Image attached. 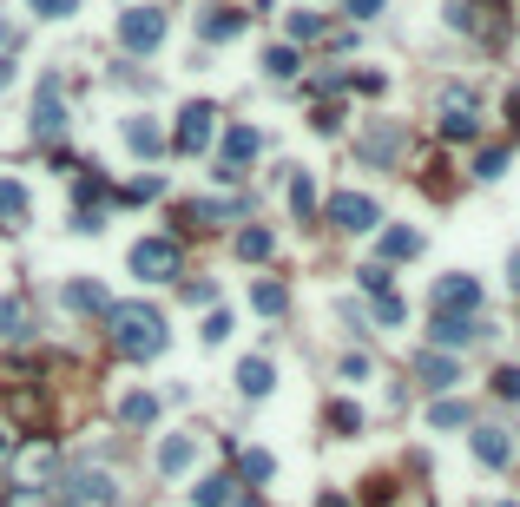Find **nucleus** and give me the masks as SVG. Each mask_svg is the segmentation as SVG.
Instances as JSON below:
<instances>
[{"label": "nucleus", "mask_w": 520, "mask_h": 507, "mask_svg": "<svg viewBox=\"0 0 520 507\" xmlns=\"http://www.w3.org/2000/svg\"><path fill=\"white\" fill-rule=\"evenodd\" d=\"M369 507H435L428 488H402V481H369Z\"/></svg>", "instance_id": "21"}, {"label": "nucleus", "mask_w": 520, "mask_h": 507, "mask_svg": "<svg viewBox=\"0 0 520 507\" xmlns=\"http://www.w3.org/2000/svg\"><path fill=\"white\" fill-rule=\"evenodd\" d=\"M53 468H60V455H53V442H27L20 448V475H53Z\"/></svg>", "instance_id": "29"}, {"label": "nucleus", "mask_w": 520, "mask_h": 507, "mask_svg": "<svg viewBox=\"0 0 520 507\" xmlns=\"http://www.w3.org/2000/svg\"><path fill=\"white\" fill-rule=\"evenodd\" d=\"M106 336H112V349H119V356H132V363L165 356V343H172L165 310H152V303H106Z\"/></svg>", "instance_id": "1"}, {"label": "nucleus", "mask_w": 520, "mask_h": 507, "mask_svg": "<svg viewBox=\"0 0 520 507\" xmlns=\"http://www.w3.org/2000/svg\"><path fill=\"white\" fill-rule=\"evenodd\" d=\"M494 396H501V402H520V369H514V363L494 369Z\"/></svg>", "instance_id": "40"}, {"label": "nucleus", "mask_w": 520, "mask_h": 507, "mask_svg": "<svg viewBox=\"0 0 520 507\" xmlns=\"http://www.w3.org/2000/svg\"><path fill=\"white\" fill-rule=\"evenodd\" d=\"M422 251V231H409V224H389L382 231V264H402V257Z\"/></svg>", "instance_id": "24"}, {"label": "nucleus", "mask_w": 520, "mask_h": 507, "mask_svg": "<svg viewBox=\"0 0 520 507\" xmlns=\"http://www.w3.org/2000/svg\"><path fill=\"white\" fill-rule=\"evenodd\" d=\"M507 126L520 132V86H507Z\"/></svg>", "instance_id": "49"}, {"label": "nucleus", "mask_w": 520, "mask_h": 507, "mask_svg": "<svg viewBox=\"0 0 520 507\" xmlns=\"http://www.w3.org/2000/svg\"><path fill=\"white\" fill-rule=\"evenodd\" d=\"M27 119H33V139H60V132H66V86L53 80V73L40 80V93H33V112H27Z\"/></svg>", "instance_id": "5"}, {"label": "nucleus", "mask_w": 520, "mask_h": 507, "mask_svg": "<svg viewBox=\"0 0 520 507\" xmlns=\"http://www.w3.org/2000/svg\"><path fill=\"white\" fill-rule=\"evenodd\" d=\"M501 172H507V152H501V145H488V152L474 159V178H501Z\"/></svg>", "instance_id": "39"}, {"label": "nucleus", "mask_w": 520, "mask_h": 507, "mask_svg": "<svg viewBox=\"0 0 520 507\" xmlns=\"http://www.w3.org/2000/svg\"><path fill=\"white\" fill-rule=\"evenodd\" d=\"M40 20H66V14H79V0H27Z\"/></svg>", "instance_id": "41"}, {"label": "nucleus", "mask_w": 520, "mask_h": 507, "mask_svg": "<svg viewBox=\"0 0 520 507\" xmlns=\"http://www.w3.org/2000/svg\"><path fill=\"white\" fill-rule=\"evenodd\" d=\"M343 7H349L356 20H376V14H382V0H343Z\"/></svg>", "instance_id": "48"}, {"label": "nucleus", "mask_w": 520, "mask_h": 507, "mask_svg": "<svg viewBox=\"0 0 520 507\" xmlns=\"http://www.w3.org/2000/svg\"><path fill=\"white\" fill-rule=\"evenodd\" d=\"M415 376H422L428 389H455L461 363H455V356H442V349H428V356H415Z\"/></svg>", "instance_id": "18"}, {"label": "nucleus", "mask_w": 520, "mask_h": 507, "mask_svg": "<svg viewBox=\"0 0 520 507\" xmlns=\"http://www.w3.org/2000/svg\"><path fill=\"white\" fill-rule=\"evenodd\" d=\"M507 277H514V290H520V251H514V257H507Z\"/></svg>", "instance_id": "52"}, {"label": "nucleus", "mask_w": 520, "mask_h": 507, "mask_svg": "<svg viewBox=\"0 0 520 507\" xmlns=\"http://www.w3.org/2000/svg\"><path fill=\"white\" fill-rule=\"evenodd\" d=\"M330 224L363 238V231H376V224H382V205L369 198V191H336V198H330Z\"/></svg>", "instance_id": "4"}, {"label": "nucleus", "mask_w": 520, "mask_h": 507, "mask_svg": "<svg viewBox=\"0 0 520 507\" xmlns=\"http://www.w3.org/2000/svg\"><path fill=\"white\" fill-rule=\"evenodd\" d=\"M316 507H349V501H343V494H336V488H330V494H323V501H316Z\"/></svg>", "instance_id": "51"}, {"label": "nucleus", "mask_w": 520, "mask_h": 507, "mask_svg": "<svg viewBox=\"0 0 520 507\" xmlns=\"http://www.w3.org/2000/svg\"><path fill=\"white\" fill-rule=\"evenodd\" d=\"M66 494H73V507H112V501H119L112 475H73V481H66Z\"/></svg>", "instance_id": "15"}, {"label": "nucleus", "mask_w": 520, "mask_h": 507, "mask_svg": "<svg viewBox=\"0 0 520 507\" xmlns=\"http://www.w3.org/2000/svg\"><path fill=\"white\" fill-rule=\"evenodd\" d=\"M191 494H198V507H231V501H237V481H231V475H205Z\"/></svg>", "instance_id": "28"}, {"label": "nucleus", "mask_w": 520, "mask_h": 507, "mask_svg": "<svg viewBox=\"0 0 520 507\" xmlns=\"http://www.w3.org/2000/svg\"><path fill=\"white\" fill-rule=\"evenodd\" d=\"M290 40H323V20L316 14H290Z\"/></svg>", "instance_id": "43"}, {"label": "nucleus", "mask_w": 520, "mask_h": 507, "mask_svg": "<svg viewBox=\"0 0 520 507\" xmlns=\"http://www.w3.org/2000/svg\"><path fill=\"white\" fill-rule=\"evenodd\" d=\"M0 507H47V494H40V488H7V494H0Z\"/></svg>", "instance_id": "44"}, {"label": "nucleus", "mask_w": 520, "mask_h": 507, "mask_svg": "<svg viewBox=\"0 0 520 507\" xmlns=\"http://www.w3.org/2000/svg\"><path fill=\"white\" fill-rule=\"evenodd\" d=\"M119 422H126V428H152L158 422V396H145V389H139V396H126V402H119Z\"/></svg>", "instance_id": "31"}, {"label": "nucleus", "mask_w": 520, "mask_h": 507, "mask_svg": "<svg viewBox=\"0 0 520 507\" xmlns=\"http://www.w3.org/2000/svg\"><path fill=\"white\" fill-rule=\"evenodd\" d=\"M356 152H363L369 165H389L395 152H402V126H369L363 139H356Z\"/></svg>", "instance_id": "17"}, {"label": "nucleus", "mask_w": 520, "mask_h": 507, "mask_svg": "<svg viewBox=\"0 0 520 507\" xmlns=\"http://www.w3.org/2000/svg\"><path fill=\"white\" fill-rule=\"evenodd\" d=\"M27 185L20 178H0V231H27Z\"/></svg>", "instance_id": "16"}, {"label": "nucleus", "mask_w": 520, "mask_h": 507, "mask_svg": "<svg viewBox=\"0 0 520 507\" xmlns=\"http://www.w3.org/2000/svg\"><path fill=\"white\" fill-rule=\"evenodd\" d=\"M165 40V7H126L119 14V47L126 53H152Z\"/></svg>", "instance_id": "3"}, {"label": "nucleus", "mask_w": 520, "mask_h": 507, "mask_svg": "<svg viewBox=\"0 0 520 507\" xmlns=\"http://www.w3.org/2000/svg\"><path fill=\"white\" fill-rule=\"evenodd\" d=\"M237 389H244L251 402H264L270 389H277V369H270V356H244V363H237Z\"/></svg>", "instance_id": "14"}, {"label": "nucleus", "mask_w": 520, "mask_h": 507, "mask_svg": "<svg viewBox=\"0 0 520 507\" xmlns=\"http://www.w3.org/2000/svg\"><path fill=\"white\" fill-rule=\"evenodd\" d=\"M251 303L264 310V317H284V310H290V290H284V284H270V277H264V284L251 290Z\"/></svg>", "instance_id": "33"}, {"label": "nucleus", "mask_w": 520, "mask_h": 507, "mask_svg": "<svg viewBox=\"0 0 520 507\" xmlns=\"http://www.w3.org/2000/svg\"><path fill=\"white\" fill-rule=\"evenodd\" d=\"M376 317L382 323H402V317H409V303L395 297V290H382V297H376Z\"/></svg>", "instance_id": "42"}, {"label": "nucleus", "mask_w": 520, "mask_h": 507, "mask_svg": "<svg viewBox=\"0 0 520 507\" xmlns=\"http://www.w3.org/2000/svg\"><path fill=\"white\" fill-rule=\"evenodd\" d=\"M185 297H191V303H211V297H218V284H211V277H191Z\"/></svg>", "instance_id": "47"}, {"label": "nucleus", "mask_w": 520, "mask_h": 507, "mask_svg": "<svg viewBox=\"0 0 520 507\" xmlns=\"http://www.w3.org/2000/svg\"><path fill=\"white\" fill-rule=\"evenodd\" d=\"M474 132H481V106H474V93H461V86H448V93H442V139L468 145Z\"/></svg>", "instance_id": "7"}, {"label": "nucleus", "mask_w": 520, "mask_h": 507, "mask_svg": "<svg viewBox=\"0 0 520 507\" xmlns=\"http://www.w3.org/2000/svg\"><path fill=\"white\" fill-rule=\"evenodd\" d=\"M66 310H79V317H86V310H106V290H99L93 277H73V284H66Z\"/></svg>", "instance_id": "27"}, {"label": "nucleus", "mask_w": 520, "mask_h": 507, "mask_svg": "<svg viewBox=\"0 0 520 507\" xmlns=\"http://www.w3.org/2000/svg\"><path fill=\"white\" fill-rule=\"evenodd\" d=\"M211 139H218V106L191 99V106L178 112V132H172L165 145H172V152H185V159H198V152H211Z\"/></svg>", "instance_id": "2"}, {"label": "nucleus", "mask_w": 520, "mask_h": 507, "mask_svg": "<svg viewBox=\"0 0 520 507\" xmlns=\"http://www.w3.org/2000/svg\"><path fill=\"white\" fill-rule=\"evenodd\" d=\"M0 455H7V435H0Z\"/></svg>", "instance_id": "53"}, {"label": "nucleus", "mask_w": 520, "mask_h": 507, "mask_svg": "<svg viewBox=\"0 0 520 507\" xmlns=\"http://www.w3.org/2000/svg\"><path fill=\"white\" fill-rule=\"evenodd\" d=\"M224 336H231V310H211L205 317V343H224Z\"/></svg>", "instance_id": "45"}, {"label": "nucleus", "mask_w": 520, "mask_h": 507, "mask_svg": "<svg viewBox=\"0 0 520 507\" xmlns=\"http://www.w3.org/2000/svg\"><path fill=\"white\" fill-rule=\"evenodd\" d=\"M112 198V185L99 172H79L73 178V231H99V205Z\"/></svg>", "instance_id": "8"}, {"label": "nucleus", "mask_w": 520, "mask_h": 507, "mask_svg": "<svg viewBox=\"0 0 520 507\" xmlns=\"http://www.w3.org/2000/svg\"><path fill=\"white\" fill-rule=\"evenodd\" d=\"M126 145L139 159H158V152H165V132H158L152 119H126Z\"/></svg>", "instance_id": "25"}, {"label": "nucleus", "mask_w": 520, "mask_h": 507, "mask_svg": "<svg viewBox=\"0 0 520 507\" xmlns=\"http://www.w3.org/2000/svg\"><path fill=\"white\" fill-rule=\"evenodd\" d=\"M270 251H277V238H270L264 224H244V231H237V257H244V264H264Z\"/></svg>", "instance_id": "26"}, {"label": "nucleus", "mask_w": 520, "mask_h": 507, "mask_svg": "<svg viewBox=\"0 0 520 507\" xmlns=\"http://www.w3.org/2000/svg\"><path fill=\"white\" fill-rule=\"evenodd\" d=\"M343 376H349V382L369 376V356H363V349H349V356H343Z\"/></svg>", "instance_id": "46"}, {"label": "nucleus", "mask_w": 520, "mask_h": 507, "mask_svg": "<svg viewBox=\"0 0 520 507\" xmlns=\"http://www.w3.org/2000/svg\"><path fill=\"white\" fill-rule=\"evenodd\" d=\"M501 507H514V501H501Z\"/></svg>", "instance_id": "54"}, {"label": "nucleus", "mask_w": 520, "mask_h": 507, "mask_svg": "<svg viewBox=\"0 0 520 507\" xmlns=\"http://www.w3.org/2000/svg\"><path fill=\"white\" fill-rule=\"evenodd\" d=\"M435 310H442V317H474V310H481V284H474V277H442V284H435Z\"/></svg>", "instance_id": "10"}, {"label": "nucleus", "mask_w": 520, "mask_h": 507, "mask_svg": "<svg viewBox=\"0 0 520 507\" xmlns=\"http://www.w3.org/2000/svg\"><path fill=\"white\" fill-rule=\"evenodd\" d=\"M474 336H481V323H474V317H442V310H435V323H428V343L442 349V356H448V349H468Z\"/></svg>", "instance_id": "12"}, {"label": "nucleus", "mask_w": 520, "mask_h": 507, "mask_svg": "<svg viewBox=\"0 0 520 507\" xmlns=\"http://www.w3.org/2000/svg\"><path fill=\"white\" fill-rule=\"evenodd\" d=\"M191 455H198V442H191V435H165V442H158V475L178 481V475L191 468Z\"/></svg>", "instance_id": "19"}, {"label": "nucleus", "mask_w": 520, "mask_h": 507, "mask_svg": "<svg viewBox=\"0 0 520 507\" xmlns=\"http://www.w3.org/2000/svg\"><path fill=\"white\" fill-rule=\"evenodd\" d=\"M231 218H244V198H191V205H178L185 231H211V224H231Z\"/></svg>", "instance_id": "9"}, {"label": "nucleus", "mask_w": 520, "mask_h": 507, "mask_svg": "<svg viewBox=\"0 0 520 507\" xmlns=\"http://www.w3.org/2000/svg\"><path fill=\"white\" fill-rule=\"evenodd\" d=\"M474 461L481 468H507L514 461V435L507 428H474Z\"/></svg>", "instance_id": "13"}, {"label": "nucleus", "mask_w": 520, "mask_h": 507, "mask_svg": "<svg viewBox=\"0 0 520 507\" xmlns=\"http://www.w3.org/2000/svg\"><path fill=\"white\" fill-rule=\"evenodd\" d=\"M290 211H297L303 224L316 218V185H310V172H297V178H290Z\"/></svg>", "instance_id": "34"}, {"label": "nucleus", "mask_w": 520, "mask_h": 507, "mask_svg": "<svg viewBox=\"0 0 520 507\" xmlns=\"http://www.w3.org/2000/svg\"><path fill=\"white\" fill-rule=\"evenodd\" d=\"M7 402H14V415H20L27 428L47 422V396H40V389H27V382H7Z\"/></svg>", "instance_id": "23"}, {"label": "nucleus", "mask_w": 520, "mask_h": 507, "mask_svg": "<svg viewBox=\"0 0 520 507\" xmlns=\"http://www.w3.org/2000/svg\"><path fill=\"white\" fill-rule=\"evenodd\" d=\"M428 422H435V428H461V422H468V402L442 396V402H435V409H428Z\"/></svg>", "instance_id": "36"}, {"label": "nucleus", "mask_w": 520, "mask_h": 507, "mask_svg": "<svg viewBox=\"0 0 520 507\" xmlns=\"http://www.w3.org/2000/svg\"><path fill=\"white\" fill-rule=\"evenodd\" d=\"M323 428H330V435H363V409H356V402H330V409H323Z\"/></svg>", "instance_id": "30"}, {"label": "nucleus", "mask_w": 520, "mask_h": 507, "mask_svg": "<svg viewBox=\"0 0 520 507\" xmlns=\"http://www.w3.org/2000/svg\"><path fill=\"white\" fill-rule=\"evenodd\" d=\"M244 33V14L237 7H211V14H198V40H237Z\"/></svg>", "instance_id": "22"}, {"label": "nucleus", "mask_w": 520, "mask_h": 507, "mask_svg": "<svg viewBox=\"0 0 520 507\" xmlns=\"http://www.w3.org/2000/svg\"><path fill=\"white\" fill-rule=\"evenodd\" d=\"M27 336H33L27 297H0V343H27Z\"/></svg>", "instance_id": "20"}, {"label": "nucleus", "mask_w": 520, "mask_h": 507, "mask_svg": "<svg viewBox=\"0 0 520 507\" xmlns=\"http://www.w3.org/2000/svg\"><path fill=\"white\" fill-rule=\"evenodd\" d=\"M7 86H14V60H7V53H0V93H7Z\"/></svg>", "instance_id": "50"}, {"label": "nucleus", "mask_w": 520, "mask_h": 507, "mask_svg": "<svg viewBox=\"0 0 520 507\" xmlns=\"http://www.w3.org/2000/svg\"><path fill=\"white\" fill-rule=\"evenodd\" d=\"M132 270H139L145 284L178 277V238H139V244H132Z\"/></svg>", "instance_id": "6"}, {"label": "nucleus", "mask_w": 520, "mask_h": 507, "mask_svg": "<svg viewBox=\"0 0 520 507\" xmlns=\"http://www.w3.org/2000/svg\"><path fill=\"white\" fill-rule=\"evenodd\" d=\"M0 494H7V488H0Z\"/></svg>", "instance_id": "55"}, {"label": "nucleus", "mask_w": 520, "mask_h": 507, "mask_svg": "<svg viewBox=\"0 0 520 507\" xmlns=\"http://www.w3.org/2000/svg\"><path fill=\"white\" fill-rule=\"evenodd\" d=\"M158 191H165V185H158V178H132V185L119 191V198H126V205H152Z\"/></svg>", "instance_id": "37"}, {"label": "nucleus", "mask_w": 520, "mask_h": 507, "mask_svg": "<svg viewBox=\"0 0 520 507\" xmlns=\"http://www.w3.org/2000/svg\"><path fill=\"white\" fill-rule=\"evenodd\" d=\"M277 475V461L264 455V448H244V455H237V481H270Z\"/></svg>", "instance_id": "32"}, {"label": "nucleus", "mask_w": 520, "mask_h": 507, "mask_svg": "<svg viewBox=\"0 0 520 507\" xmlns=\"http://www.w3.org/2000/svg\"><path fill=\"white\" fill-rule=\"evenodd\" d=\"M257 152H264V139H257L251 126H231V132H224V159H218V178H231V185H237V178H244V165H251Z\"/></svg>", "instance_id": "11"}, {"label": "nucleus", "mask_w": 520, "mask_h": 507, "mask_svg": "<svg viewBox=\"0 0 520 507\" xmlns=\"http://www.w3.org/2000/svg\"><path fill=\"white\" fill-rule=\"evenodd\" d=\"M264 73H270V80H297V73H303V66H297V47H270V53H264Z\"/></svg>", "instance_id": "35"}, {"label": "nucleus", "mask_w": 520, "mask_h": 507, "mask_svg": "<svg viewBox=\"0 0 520 507\" xmlns=\"http://www.w3.org/2000/svg\"><path fill=\"white\" fill-rule=\"evenodd\" d=\"M356 284H363L369 297H382V290H389V264H363L356 270Z\"/></svg>", "instance_id": "38"}]
</instances>
